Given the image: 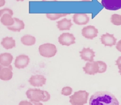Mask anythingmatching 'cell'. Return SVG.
Returning a JSON list of instances; mask_svg holds the SVG:
<instances>
[{"label":"cell","instance_id":"1","mask_svg":"<svg viewBox=\"0 0 121 105\" xmlns=\"http://www.w3.org/2000/svg\"><path fill=\"white\" fill-rule=\"evenodd\" d=\"M90 105H119V103L115 96L107 91H98L91 96Z\"/></svg>","mask_w":121,"mask_h":105},{"label":"cell","instance_id":"2","mask_svg":"<svg viewBox=\"0 0 121 105\" xmlns=\"http://www.w3.org/2000/svg\"><path fill=\"white\" fill-rule=\"evenodd\" d=\"M26 95L30 102L35 104H38L40 101L43 102L45 98L44 91L37 88L28 89L26 92Z\"/></svg>","mask_w":121,"mask_h":105},{"label":"cell","instance_id":"3","mask_svg":"<svg viewBox=\"0 0 121 105\" xmlns=\"http://www.w3.org/2000/svg\"><path fill=\"white\" fill-rule=\"evenodd\" d=\"M89 93L85 90L75 92L69 96V102L72 105H83L87 103Z\"/></svg>","mask_w":121,"mask_h":105},{"label":"cell","instance_id":"4","mask_svg":"<svg viewBox=\"0 0 121 105\" xmlns=\"http://www.w3.org/2000/svg\"><path fill=\"white\" fill-rule=\"evenodd\" d=\"M38 50L40 55L46 58H51L54 56L57 52L56 46L50 43H46L40 45Z\"/></svg>","mask_w":121,"mask_h":105},{"label":"cell","instance_id":"5","mask_svg":"<svg viewBox=\"0 0 121 105\" xmlns=\"http://www.w3.org/2000/svg\"><path fill=\"white\" fill-rule=\"evenodd\" d=\"M75 39L72 34L63 33L58 37V42L62 45L69 46L75 43Z\"/></svg>","mask_w":121,"mask_h":105},{"label":"cell","instance_id":"6","mask_svg":"<svg viewBox=\"0 0 121 105\" xmlns=\"http://www.w3.org/2000/svg\"><path fill=\"white\" fill-rule=\"evenodd\" d=\"M101 4L105 9L110 10L121 9V0H102Z\"/></svg>","mask_w":121,"mask_h":105},{"label":"cell","instance_id":"7","mask_svg":"<svg viewBox=\"0 0 121 105\" xmlns=\"http://www.w3.org/2000/svg\"><path fill=\"white\" fill-rule=\"evenodd\" d=\"M98 29L93 26H87L82 29V35L86 38L93 39L97 35Z\"/></svg>","mask_w":121,"mask_h":105},{"label":"cell","instance_id":"8","mask_svg":"<svg viewBox=\"0 0 121 105\" xmlns=\"http://www.w3.org/2000/svg\"><path fill=\"white\" fill-rule=\"evenodd\" d=\"M86 74L89 75H95L98 73L99 65L97 61H89L86 63L85 67L83 68Z\"/></svg>","mask_w":121,"mask_h":105},{"label":"cell","instance_id":"9","mask_svg":"<svg viewBox=\"0 0 121 105\" xmlns=\"http://www.w3.org/2000/svg\"><path fill=\"white\" fill-rule=\"evenodd\" d=\"M12 67L11 65L9 66H0V79L4 81L9 80L12 78Z\"/></svg>","mask_w":121,"mask_h":105},{"label":"cell","instance_id":"10","mask_svg":"<svg viewBox=\"0 0 121 105\" xmlns=\"http://www.w3.org/2000/svg\"><path fill=\"white\" fill-rule=\"evenodd\" d=\"M29 62V58L27 55L21 54L17 56L15 61L14 65L17 69H24L26 67Z\"/></svg>","mask_w":121,"mask_h":105},{"label":"cell","instance_id":"11","mask_svg":"<svg viewBox=\"0 0 121 105\" xmlns=\"http://www.w3.org/2000/svg\"><path fill=\"white\" fill-rule=\"evenodd\" d=\"M46 79L43 75H32L28 80L29 83L34 87H42L46 83Z\"/></svg>","mask_w":121,"mask_h":105},{"label":"cell","instance_id":"12","mask_svg":"<svg viewBox=\"0 0 121 105\" xmlns=\"http://www.w3.org/2000/svg\"><path fill=\"white\" fill-rule=\"evenodd\" d=\"M100 39L102 44L106 46H112L115 45L116 43V39L113 35L108 33L102 35Z\"/></svg>","mask_w":121,"mask_h":105},{"label":"cell","instance_id":"13","mask_svg":"<svg viewBox=\"0 0 121 105\" xmlns=\"http://www.w3.org/2000/svg\"><path fill=\"white\" fill-rule=\"evenodd\" d=\"M81 59L85 61H94V57L95 56V52L90 48H83L82 50L79 52Z\"/></svg>","mask_w":121,"mask_h":105},{"label":"cell","instance_id":"14","mask_svg":"<svg viewBox=\"0 0 121 105\" xmlns=\"http://www.w3.org/2000/svg\"><path fill=\"white\" fill-rule=\"evenodd\" d=\"M73 20L77 25H86L89 22V18L86 14L76 13L73 16Z\"/></svg>","mask_w":121,"mask_h":105},{"label":"cell","instance_id":"15","mask_svg":"<svg viewBox=\"0 0 121 105\" xmlns=\"http://www.w3.org/2000/svg\"><path fill=\"white\" fill-rule=\"evenodd\" d=\"M14 24L11 26H9L7 27L9 30L14 32H19L21 30L24 28L25 24L22 20L17 18H14Z\"/></svg>","mask_w":121,"mask_h":105},{"label":"cell","instance_id":"16","mask_svg":"<svg viewBox=\"0 0 121 105\" xmlns=\"http://www.w3.org/2000/svg\"><path fill=\"white\" fill-rule=\"evenodd\" d=\"M57 27L60 31L69 30L72 26L71 19H68L64 18L57 22Z\"/></svg>","mask_w":121,"mask_h":105},{"label":"cell","instance_id":"17","mask_svg":"<svg viewBox=\"0 0 121 105\" xmlns=\"http://www.w3.org/2000/svg\"><path fill=\"white\" fill-rule=\"evenodd\" d=\"M13 57L9 53H3L0 55V63L3 66H9L10 65Z\"/></svg>","mask_w":121,"mask_h":105},{"label":"cell","instance_id":"18","mask_svg":"<svg viewBox=\"0 0 121 105\" xmlns=\"http://www.w3.org/2000/svg\"><path fill=\"white\" fill-rule=\"evenodd\" d=\"M1 44L5 49L7 50L11 49L16 46L15 41L13 38L8 36L2 39Z\"/></svg>","mask_w":121,"mask_h":105},{"label":"cell","instance_id":"19","mask_svg":"<svg viewBox=\"0 0 121 105\" xmlns=\"http://www.w3.org/2000/svg\"><path fill=\"white\" fill-rule=\"evenodd\" d=\"M0 21L3 25L7 26H11L14 23V18H12V16L9 14H3L1 17Z\"/></svg>","mask_w":121,"mask_h":105},{"label":"cell","instance_id":"20","mask_svg":"<svg viewBox=\"0 0 121 105\" xmlns=\"http://www.w3.org/2000/svg\"><path fill=\"white\" fill-rule=\"evenodd\" d=\"M35 38L34 36L29 35H25L21 38V43L26 46H31L35 44Z\"/></svg>","mask_w":121,"mask_h":105},{"label":"cell","instance_id":"21","mask_svg":"<svg viewBox=\"0 0 121 105\" xmlns=\"http://www.w3.org/2000/svg\"><path fill=\"white\" fill-rule=\"evenodd\" d=\"M69 14L70 13H47L46 14V17L51 20H55Z\"/></svg>","mask_w":121,"mask_h":105},{"label":"cell","instance_id":"22","mask_svg":"<svg viewBox=\"0 0 121 105\" xmlns=\"http://www.w3.org/2000/svg\"><path fill=\"white\" fill-rule=\"evenodd\" d=\"M111 22L114 25H121V15L117 14H112L111 18Z\"/></svg>","mask_w":121,"mask_h":105},{"label":"cell","instance_id":"23","mask_svg":"<svg viewBox=\"0 0 121 105\" xmlns=\"http://www.w3.org/2000/svg\"><path fill=\"white\" fill-rule=\"evenodd\" d=\"M98 65H99V71L98 73H104L106 70L107 69V65L106 64L101 61H97Z\"/></svg>","mask_w":121,"mask_h":105},{"label":"cell","instance_id":"24","mask_svg":"<svg viewBox=\"0 0 121 105\" xmlns=\"http://www.w3.org/2000/svg\"><path fill=\"white\" fill-rule=\"evenodd\" d=\"M72 92V89L70 87H65L62 88L61 94L64 96H68L70 95Z\"/></svg>","mask_w":121,"mask_h":105},{"label":"cell","instance_id":"25","mask_svg":"<svg viewBox=\"0 0 121 105\" xmlns=\"http://www.w3.org/2000/svg\"><path fill=\"white\" fill-rule=\"evenodd\" d=\"M4 14H9L12 16L13 15V12L12 10L9 8H4L0 10V16L1 17Z\"/></svg>","mask_w":121,"mask_h":105},{"label":"cell","instance_id":"26","mask_svg":"<svg viewBox=\"0 0 121 105\" xmlns=\"http://www.w3.org/2000/svg\"><path fill=\"white\" fill-rule=\"evenodd\" d=\"M44 93H45V98H44V99L43 102L47 101L50 98V95L49 93L47 91H44Z\"/></svg>","mask_w":121,"mask_h":105},{"label":"cell","instance_id":"27","mask_svg":"<svg viewBox=\"0 0 121 105\" xmlns=\"http://www.w3.org/2000/svg\"><path fill=\"white\" fill-rule=\"evenodd\" d=\"M116 65L118 66V68H121V56L119 57L116 60Z\"/></svg>","mask_w":121,"mask_h":105},{"label":"cell","instance_id":"28","mask_svg":"<svg viewBox=\"0 0 121 105\" xmlns=\"http://www.w3.org/2000/svg\"><path fill=\"white\" fill-rule=\"evenodd\" d=\"M116 49L120 52H121V40H120L116 44Z\"/></svg>","mask_w":121,"mask_h":105},{"label":"cell","instance_id":"29","mask_svg":"<svg viewBox=\"0 0 121 105\" xmlns=\"http://www.w3.org/2000/svg\"><path fill=\"white\" fill-rule=\"evenodd\" d=\"M5 3V0H0V7L4 6Z\"/></svg>","mask_w":121,"mask_h":105},{"label":"cell","instance_id":"30","mask_svg":"<svg viewBox=\"0 0 121 105\" xmlns=\"http://www.w3.org/2000/svg\"><path fill=\"white\" fill-rule=\"evenodd\" d=\"M43 1H57V0H43Z\"/></svg>","mask_w":121,"mask_h":105},{"label":"cell","instance_id":"31","mask_svg":"<svg viewBox=\"0 0 121 105\" xmlns=\"http://www.w3.org/2000/svg\"><path fill=\"white\" fill-rule=\"evenodd\" d=\"M119 69V72L121 75V68H118Z\"/></svg>","mask_w":121,"mask_h":105},{"label":"cell","instance_id":"32","mask_svg":"<svg viewBox=\"0 0 121 105\" xmlns=\"http://www.w3.org/2000/svg\"><path fill=\"white\" fill-rule=\"evenodd\" d=\"M17 1H23L24 0H16Z\"/></svg>","mask_w":121,"mask_h":105}]
</instances>
